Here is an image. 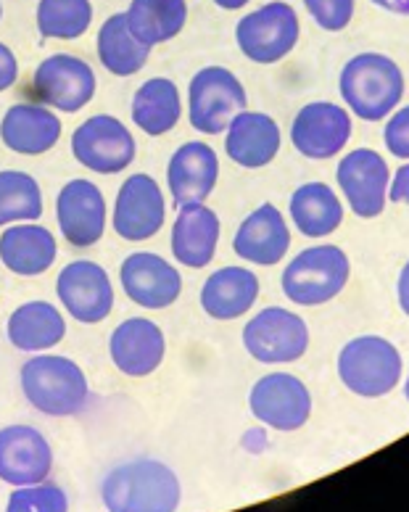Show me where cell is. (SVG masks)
I'll return each instance as SVG.
<instances>
[{"instance_id": "cell-1", "label": "cell", "mask_w": 409, "mask_h": 512, "mask_svg": "<svg viewBox=\"0 0 409 512\" xmlns=\"http://www.w3.org/2000/svg\"><path fill=\"white\" fill-rule=\"evenodd\" d=\"M180 481L167 465L135 460L103 478L101 497L111 512H172L180 505Z\"/></svg>"}, {"instance_id": "cell-2", "label": "cell", "mask_w": 409, "mask_h": 512, "mask_svg": "<svg viewBox=\"0 0 409 512\" xmlns=\"http://www.w3.org/2000/svg\"><path fill=\"white\" fill-rule=\"evenodd\" d=\"M338 88L359 119L380 122L402 103L404 74L399 64L383 53H359L344 66Z\"/></svg>"}, {"instance_id": "cell-3", "label": "cell", "mask_w": 409, "mask_h": 512, "mask_svg": "<svg viewBox=\"0 0 409 512\" xmlns=\"http://www.w3.org/2000/svg\"><path fill=\"white\" fill-rule=\"evenodd\" d=\"M22 391L37 412L74 417L88 407L90 388L82 367L69 357L40 354L22 367Z\"/></svg>"}, {"instance_id": "cell-4", "label": "cell", "mask_w": 409, "mask_h": 512, "mask_svg": "<svg viewBox=\"0 0 409 512\" xmlns=\"http://www.w3.org/2000/svg\"><path fill=\"white\" fill-rule=\"evenodd\" d=\"M338 378L351 394L380 399L402 381V354L380 336L351 338L338 354Z\"/></svg>"}, {"instance_id": "cell-5", "label": "cell", "mask_w": 409, "mask_h": 512, "mask_svg": "<svg viewBox=\"0 0 409 512\" xmlns=\"http://www.w3.org/2000/svg\"><path fill=\"white\" fill-rule=\"evenodd\" d=\"M351 264L338 246H312L301 251L283 272V293L299 307H320L344 291Z\"/></svg>"}, {"instance_id": "cell-6", "label": "cell", "mask_w": 409, "mask_h": 512, "mask_svg": "<svg viewBox=\"0 0 409 512\" xmlns=\"http://www.w3.org/2000/svg\"><path fill=\"white\" fill-rule=\"evenodd\" d=\"M190 127L204 135H220L238 111L249 106L241 80L225 66H206L190 80L188 88Z\"/></svg>"}, {"instance_id": "cell-7", "label": "cell", "mask_w": 409, "mask_h": 512, "mask_svg": "<svg viewBox=\"0 0 409 512\" xmlns=\"http://www.w3.org/2000/svg\"><path fill=\"white\" fill-rule=\"evenodd\" d=\"M301 35L299 16L283 0H272L243 16L235 27L238 48L254 64H278L296 48Z\"/></svg>"}, {"instance_id": "cell-8", "label": "cell", "mask_w": 409, "mask_h": 512, "mask_svg": "<svg viewBox=\"0 0 409 512\" xmlns=\"http://www.w3.org/2000/svg\"><path fill=\"white\" fill-rule=\"evenodd\" d=\"M243 346L256 362L285 365V362H296L307 354L309 328L304 317L291 309L267 307L246 322Z\"/></svg>"}, {"instance_id": "cell-9", "label": "cell", "mask_w": 409, "mask_h": 512, "mask_svg": "<svg viewBox=\"0 0 409 512\" xmlns=\"http://www.w3.org/2000/svg\"><path fill=\"white\" fill-rule=\"evenodd\" d=\"M72 154L98 175H117L135 161V138L117 117L95 114L72 135Z\"/></svg>"}, {"instance_id": "cell-10", "label": "cell", "mask_w": 409, "mask_h": 512, "mask_svg": "<svg viewBox=\"0 0 409 512\" xmlns=\"http://www.w3.org/2000/svg\"><path fill=\"white\" fill-rule=\"evenodd\" d=\"M251 415L267 428L291 433L307 425L312 415V394L291 373H270L254 383L249 394Z\"/></svg>"}, {"instance_id": "cell-11", "label": "cell", "mask_w": 409, "mask_h": 512, "mask_svg": "<svg viewBox=\"0 0 409 512\" xmlns=\"http://www.w3.org/2000/svg\"><path fill=\"white\" fill-rule=\"evenodd\" d=\"M56 293L69 317L85 325L103 322L114 309V288H111L109 272L88 259L66 264L56 280Z\"/></svg>"}, {"instance_id": "cell-12", "label": "cell", "mask_w": 409, "mask_h": 512, "mask_svg": "<svg viewBox=\"0 0 409 512\" xmlns=\"http://www.w3.org/2000/svg\"><path fill=\"white\" fill-rule=\"evenodd\" d=\"M32 85L45 106H56L59 111L74 114L93 101L98 82L88 61L69 56V53H56L37 66Z\"/></svg>"}, {"instance_id": "cell-13", "label": "cell", "mask_w": 409, "mask_h": 512, "mask_svg": "<svg viewBox=\"0 0 409 512\" xmlns=\"http://www.w3.org/2000/svg\"><path fill=\"white\" fill-rule=\"evenodd\" d=\"M336 180L359 220H375L388 204V164L378 151L357 148L341 159Z\"/></svg>"}, {"instance_id": "cell-14", "label": "cell", "mask_w": 409, "mask_h": 512, "mask_svg": "<svg viewBox=\"0 0 409 512\" xmlns=\"http://www.w3.org/2000/svg\"><path fill=\"white\" fill-rule=\"evenodd\" d=\"M167 204L159 183L148 175H130L122 183L114 204V233L130 243L154 238L164 225Z\"/></svg>"}, {"instance_id": "cell-15", "label": "cell", "mask_w": 409, "mask_h": 512, "mask_svg": "<svg viewBox=\"0 0 409 512\" xmlns=\"http://www.w3.org/2000/svg\"><path fill=\"white\" fill-rule=\"evenodd\" d=\"M351 138V117L344 106L328 101L307 103L291 125V143L307 159H333Z\"/></svg>"}, {"instance_id": "cell-16", "label": "cell", "mask_w": 409, "mask_h": 512, "mask_svg": "<svg viewBox=\"0 0 409 512\" xmlns=\"http://www.w3.org/2000/svg\"><path fill=\"white\" fill-rule=\"evenodd\" d=\"M122 288L143 309L172 307L183 293V278L172 264L151 251H135L119 267Z\"/></svg>"}, {"instance_id": "cell-17", "label": "cell", "mask_w": 409, "mask_h": 512, "mask_svg": "<svg viewBox=\"0 0 409 512\" xmlns=\"http://www.w3.org/2000/svg\"><path fill=\"white\" fill-rule=\"evenodd\" d=\"M56 220L66 243L74 249H90L106 230V201L90 180H69L56 198Z\"/></svg>"}, {"instance_id": "cell-18", "label": "cell", "mask_w": 409, "mask_h": 512, "mask_svg": "<svg viewBox=\"0 0 409 512\" xmlns=\"http://www.w3.org/2000/svg\"><path fill=\"white\" fill-rule=\"evenodd\" d=\"M53 470V449L32 425H8L0 431V481L8 486L43 483Z\"/></svg>"}, {"instance_id": "cell-19", "label": "cell", "mask_w": 409, "mask_h": 512, "mask_svg": "<svg viewBox=\"0 0 409 512\" xmlns=\"http://www.w3.org/2000/svg\"><path fill=\"white\" fill-rule=\"evenodd\" d=\"M111 362L122 375L146 378L156 373L167 354L164 330L148 317H130L111 333L109 341Z\"/></svg>"}, {"instance_id": "cell-20", "label": "cell", "mask_w": 409, "mask_h": 512, "mask_svg": "<svg viewBox=\"0 0 409 512\" xmlns=\"http://www.w3.org/2000/svg\"><path fill=\"white\" fill-rule=\"evenodd\" d=\"M220 180V159L212 146L201 140L185 143L172 154L167 167V183L175 206L204 204Z\"/></svg>"}, {"instance_id": "cell-21", "label": "cell", "mask_w": 409, "mask_h": 512, "mask_svg": "<svg viewBox=\"0 0 409 512\" xmlns=\"http://www.w3.org/2000/svg\"><path fill=\"white\" fill-rule=\"evenodd\" d=\"M291 249V230L275 204H262L246 217L233 238V251L259 267L278 264Z\"/></svg>"}, {"instance_id": "cell-22", "label": "cell", "mask_w": 409, "mask_h": 512, "mask_svg": "<svg viewBox=\"0 0 409 512\" xmlns=\"http://www.w3.org/2000/svg\"><path fill=\"white\" fill-rule=\"evenodd\" d=\"M225 151L238 167H267L280 151L278 122L262 111H238L227 125Z\"/></svg>"}, {"instance_id": "cell-23", "label": "cell", "mask_w": 409, "mask_h": 512, "mask_svg": "<svg viewBox=\"0 0 409 512\" xmlns=\"http://www.w3.org/2000/svg\"><path fill=\"white\" fill-rule=\"evenodd\" d=\"M172 256L190 270H204L217 254L220 243V217L204 204L180 206L172 227Z\"/></svg>"}, {"instance_id": "cell-24", "label": "cell", "mask_w": 409, "mask_h": 512, "mask_svg": "<svg viewBox=\"0 0 409 512\" xmlns=\"http://www.w3.org/2000/svg\"><path fill=\"white\" fill-rule=\"evenodd\" d=\"M61 138V119L45 106L16 103L0 122V140L14 154L40 156L51 151Z\"/></svg>"}, {"instance_id": "cell-25", "label": "cell", "mask_w": 409, "mask_h": 512, "mask_svg": "<svg viewBox=\"0 0 409 512\" xmlns=\"http://www.w3.org/2000/svg\"><path fill=\"white\" fill-rule=\"evenodd\" d=\"M59 256L56 238L43 225H16L0 235V262L22 278H35L53 267Z\"/></svg>"}, {"instance_id": "cell-26", "label": "cell", "mask_w": 409, "mask_h": 512, "mask_svg": "<svg viewBox=\"0 0 409 512\" xmlns=\"http://www.w3.org/2000/svg\"><path fill=\"white\" fill-rule=\"evenodd\" d=\"M259 299V278L246 267H222L201 288V307L214 320H235Z\"/></svg>"}, {"instance_id": "cell-27", "label": "cell", "mask_w": 409, "mask_h": 512, "mask_svg": "<svg viewBox=\"0 0 409 512\" xmlns=\"http://www.w3.org/2000/svg\"><path fill=\"white\" fill-rule=\"evenodd\" d=\"M66 336V322L51 301H27L8 317V341L19 352H48Z\"/></svg>"}, {"instance_id": "cell-28", "label": "cell", "mask_w": 409, "mask_h": 512, "mask_svg": "<svg viewBox=\"0 0 409 512\" xmlns=\"http://www.w3.org/2000/svg\"><path fill=\"white\" fill-rule=\"evenodd\" d=\"M180 117H183L180 90L167 77H151L132 98V122L146 135L154 138L167 135L169 130H175Z\"/></svg>"}, {"instance_id": "cell-29", "label": "cell", "mask_w": 409, "mask_h": 512, "mask_svg": "<svg viewBox=\"0 0 409 512\" xmlns=\"http://www.w3.org/2000/svg\"><path fill=\"white\" fill-rule=\"evenodd\" d=\"M291 220L307 238H325L344 222V206L325 183H304L291 196Z\"/></svg>"}, {"instance_id": "cell-30", "label": "cell", "mask_w": 409, "mask_h": 512, "mask_svg": "<svg viewBox=\"0 0 409 512\" xmlns=\"http://www.w3.org/2000/svg\"><path fill=\"white\" fill-rule=\"evenodd\" d=\"M127 27L140 43L159 45L183 32L188 22V3L185 0H132L125 11Z\"/></svg>"}, {"instance_id": "cell-31", "label": "cell", "mask_w": 409, "mask_h": 512, "mask_svg": "<svg viewBox=\"0 0 409 512\" xmlns=\"http://www.w3.org/2000/svg\"><path fill=\"white\" fill-rule=\"evenodd\" d=\"M151 45L140 43L127 27L125 14L109 16L98 30V59L106 66V72L117 77H132L138 74L148 61Z\"/></svg>"}, {"instance_id": "cell-32", "label": "cell", "mask_w": 409, "mask_h": 512, "mask_svg": "<svg viewBox=\"0 0 409 512\" xmlns=\"http://www.w3.org/2000/svg\"><path fill=\"white\" fill-rule=\"evenodd\" d=\"M93 3L90 0H40L37 32L45 40H77L90 30Z\"/></svg>"}, {"instance_id": "cell-33", "label": "cell", "mask_w": 409, "mask_h": 512, "mask_svg": "<svg viewBox=\"0 0 409 512\" xmlns=\"http://www.w3.org/2000/svg\"><path fill=\"white\" fill-rule=\"evenodd\" d=\"M43 214L40 185L27 172L3 169L0 172V227L11 222H35Z\"/></svg>"}, {"instance_id": "cell-34", "label": "cell", "mask_w": 409, "mask_h": 512, "mask_svg": "<svg viewBox=\"0 0 409 512\" xmlns=\"http://www.w3.org/2000/svg\"><path fill=\"white\" fill-rule=\"evenodd\" d=\"M8 512H66L69 510V499L59 486H19V489L8 497Z\"/></svg>"}, {"instance_id": "cell-35", "label": "cell", "mask_w": 409, "mask_h": 512, "mask_svg": "<svg viewBox=\"0 0 409 512\" xmlns=\"http://www.w3.org/2000/svg\"><path fill=\"white\" fill-rule=\"evenodd\" d=\"M317 27L328 32L346 30L354 19V0H304Z\"/></svg>"}, {"instance_id": "cell-36", "label": "cell", "mask_w": 409, "mask_h": 512, "mask_svg": "<svg viewBox=\"0 0 409 512\" xmlns=\"http://www.w3.org/2000/svg\"><path fill=\"white\" fill-rule=\"evenodd\" d=\"M383 140L396 159H409V106L399 109L394 117L388 119Z\"/></svg>"}, {"instance_id": "cell-37", "label": "cell", "mask_w": 409, "mask_h": 512, "mask_svg": "<svg viewBox=\"0 0 409 512\" xmlns=\"http://www.w3.org/2000/svg\"><path fill=\"white\" fill-rule=\"evenodd\" d=\"M19 77V61H16L14 51L8 45L0 43V93L8 90Z\"/></svg>"}, {"instance_id": "cell-38", "label": "cell", "mask_w": 409, "mask_h": 512, "mask_svg": "<svg viewBox=\"0 0 409 512\" xmlns=\"http://www.w3.org/2000/svg\"><path fill=\"white\" fill-rule=\"evenodd\" d=\"M388 201L394 204H409V164L396 169L394 183L388 185Z\"/></svg>"}, {"instance_id": "cell-39", "label": "cell", "mask_w": 409, "mask_h": 512, "mask_svg": "<svg viewBox=\"0 0 409 512\" xmlns=\"http://www.w3.org/2000/svg\"><path fill=\"white\" fill-rule=\"evenodd\" d=\"M396 296H399V307L404 317H409V262L399 272V283H396Z\"/></svg>"}, {"instance_id": "cell-40", "label": "cell", "mask_w": 409, "mask_h": 512, "mask_svg": "<svg viewBox=\"0 0 409 512\" xmlns=\"http://www.w3.org/2000/svg\"><path fill=\"white\" fill-rule=\"evenodd\" d=\"M373 3L383 11H391V14L409 16V0H373Z\"/></svg>"}, {"instance_id": "cell-41", "label": "cell", "mask_w": 409, "mask_h": 512, "mask_svg": "<svg viewBox=\"0 0 409 512\" xmlns=\"http://www.w3.org/2000/svg\"><path fill=\"white\" fill-rule=\"evenodd\" d=\"M249 0H214V6L225 8V11H235V8H243Z\"/></svg>"}, {"instance_id": "cell-42", "label": "cell", "mask_w": 409, "mask_h": 512, "mask_svg": "<svg viewBox=\"0 0 409 512\" xmlns=\"http://www.w3.org/2000/svg\"><path fill=\"white\" fill-rule=\"evenodd\" d=\"M404 396H407V402H409V375H407V383H404Z\"/></svg>"}, {"instance_id": "cell-43", "label": "cell", "mask_w": 409, "mask_h": 512, "mask_svg": "<svg viewBox=\"0 0 409 512\" xmlns=\"http://www.w3.org/2000/svg\"><path fill=\"white\" fill-rule=\"evenodd\" d=\"M0 16H3V6H0Z\"/></svg>"}]
</instances>
